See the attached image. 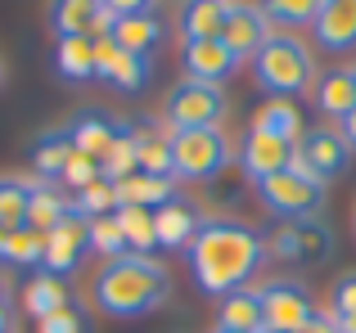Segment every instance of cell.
I'll use <instances>...</instances> for the list:
<instances>
[{
  "instance_id": "obj_1",
  "label": "cell",
  "mask_w": 356,
  "mask_h": 333,
  "mask_svg": "<svg viewBox=\"0 0 356 333\" xmlns=\"http://www.w3.org/2000/svg\"><path fill=\"white\" fill-rule=\"evenodd\" d=\"M185 253H190L194 284H199L208 298H226V293H235V289H248L252 275L261 271V262H266V239L252 225H243V221L208 216Z\"/></svg>"
},
{
  "instance_id": "obj_2",
  "label": "cell",
  "mask_w": 356,
  "mask_h": 333,
  "mask_svg": "<svg viewBox=\"0 0 356 333\" xmlns=\"http://www.w3.org/2000/svg\"><path fill=\"white\" fill-rule=\"evenodd\" d=\"M167 289H172V280H167L163 262L140 257V253L104 262L99 275H95V284H90L95 307L104 311V316H113V320H136V316L158 311L167 302Z\"/></svg>"
},
{
  "instance_id": "obj_3",
  "label": "cell",
  "mask_w": 356,
  "mask_h": 333,
  "mask_svg": "<svg viewBox=\"0 0 356 333\" xmlns=\"http://www.w3.org/2000/svg\"><path fill=\"white\" fill-rule=\"evenodd\" d=\"M252 77L270 99H293L316 81V59L293 32H270L266 45L252 54Z\"/></svg>"
},
{
  "instance_id": "obj_4",
  "label": "cell",
  "mask_w": 356,
  "mask_h": 333,
  "mask_svg": "<svg viewBox=\"0 0 356 333\" xmlns=\"http://www.w3.org/2000/svg\"><path fill=\"white\" fill-rule=\"evenodd\" d=\"M230 162H235V149L221 126L172 131V176H181V180H217Z\"/></svg>"
},
{
  "instance_id": "obj_5",
  "label": "cell",
  "mask_w": 356,
  "mask_h": 333,
  "mask_svg": "<svg viewBox=\"0 0 356 333\" xmlns=\"http://www.w3.org/2000/svg\"><path fill=\"white\" fill-rule=\"evenodd\" d=\"M257 198H261V207L280 221H312V216H321V207H325V185L312 180L302 166L289 162L284 171L257 180Z\"/></svg>"
},
{
  "instance_id": "obj_6",
  "label": "cell",
  "mask_w": 356,
  "mask_h": 333,
  "mask_svg": "<svg viewBox=\"0 0 356 333\" xmlns=\"http://www.w3.org/2000/svg\"><path fill=\"white\" fill-rule=\"evenodd\" d=\"M257 298H261V325L270 333H298L316 316L312 289L302 280H289V275H275V280L257 284Z\"/></svg>"
},
{
  "instance_id": "obj_7",
  "label": "cell",
  "mask_w": 356,
  "mask_h": 333,
  "mask_svg": "<svg viewBox=\"0 0 356 333\" xmlns=\"http://www.w3.org/2000/svg\"><path fill=\"white\" fill-rule=\"evenodd\" d=\"M226 117V90L212 86V81H190L185 77L181 86H172L163 104V122L172 131H185V126H221Z\"/></svg>"
},
{
  "instance_id": "obj_8",
  "label": "cell",
  "mask_w": 356,
  "mask_h": 333,
  "mask_svg": "<svg viewBox=\"0 0 356 333\" xmlns=\"http://www.w3.org/2000/svg\"><path fill=\"white\" fill-rule=\"evenodd\" d=\"M348 162H352V144L343 140L339 126H307L302 140L293 144V166H302V171L321 185L339 180V176L348 171Z\"/></svg>"
},
{
  "instance_id": "obj_9",
  "label": "cell",
  "mask_w": 356,
  "mask_h": 333,
  "mask_svg": "<svg viewBox=\"0 0 356 333\" xmlns=\"http://www.w3.org/2000/svg\"><path fill=\"white\" fill-rule=\"evenodd\" d=\"M266 253H275L280 262H330L334 257V230L321 221H289L266 239Z\"/></svg>"
},
{
  "instance_id": "obj_10",
  "label": "cell",
  "mask_w": 356,
  "mask_h": 333,
  "mask_svg": "<svg viewBox=\"0 0 356 333\" xmlns=\"http://www.w3.org/2000/svg\"><path fill=\"white\" fill-rule=\"evenodd\" d=\"M149 72H154L149 54L122 50L113 36H99V41H95V77H99V81H108V86H118V90H127V95H136V90H145Z\"/></svg>"
},
{
  "instance_id": "obj_11",
  "label": "cell",
  "mask_w": 356,
  "mask_h": 333,
  "mask_svg": "<svg viewBox=\"0 0 356 333\" xmlns=\"http://www.w3.org/2000/svg\"><path fill=\"white\" fill-rule=\"evenodd\" d=\"M86 253H90V221L81 216V212H68V216L45 234V262H41V271L68 275V271H77V266H81V257H86Z\"/></svg>"
},
{
  "instance_id": "obj_12",
  "label": "cell",
  "mask_w": 356,
  "mask_h": 333,
  "mask_svg": "<svg viewBox=\"0 0 356 333\" xmlns=\"http://www.w3.org/2000/svg\"><path fill=\"white\" fill-rule=\"evenodd\" d=\"M118 18L104 9V0H50L54 36H108Z\"/></svg>"
},
{
  "instance_id": "obj_13",
  "label": "cell",
  "mask_w": 356,
  "mask_h": 333,
  "mask_svg": "<svg viewBox=\"0 0 356 333\" xmlns=\"http://www.w3.org/2000/svg\"><path fill=\"white\" fill-rule=\"evenodd\" d=\"M235 162L243 166V176H252V180H266V176L284 171V166L293 162V144L280 140V135H270V131H257V126H248V135L239 140Z\"/></svg>"
},
{
  "instance_id": "obj_14",
  "label": "cell",
  "mask_w": 356,
  "mask_h": 333,
  "mask_svg": "<svg viewBox=\"0 0 356 333\" xmlns=\"http://www.w3.org/2000/svg\"><path fill=\"white\" fill-rule=\"evenodd\" d=\"M275 32V27L266 23V14H261V5H248V0H230L226 9V27H221V41L230 45V50L243 59H252V54L266 45V36Z\"/></svg>"
},
{
  "instance_id": "obj_15",
  "label": "cell",
  "mask_w": 356,
  "mask_h": 333,
  "mask_svg": "<svg viewBox=\"0 0 356 333\" xmlns=\"http://www.w3.org/2000/svg\"><path fill=\"white\" fill-rule=\"evenodd\" d=\"M181 63H185V77L190 81H212V86H221V81L239 68V54L230 50L221 36H212V41H190L185 45Z\"/></svg>"
},
{
  "instance_id": "obj_16",
  "label": "cell",
  "mask_w": 356,
  "mask_h": 333,
  "mask_svg": "<svg viewBox=\"0 0 356 333\" xmlns=\"http://www.w3.org/2000/svg\"><path fill=\"white\" fill-rule=\"evenodd\" d=\"M203 216L199 207H194L185 194H176V198H167L163 207H154V234H158V248H190L194 234H199Z\"/></svg>"
},
{
  "instance_id": "obj_17",
  "label": "cell",
  "mask_w": 356,
  "mask_h": 333,
  "mask_svg": "<svg viewBox=\"0 0 356 333\" xmlns=\"http://www.w3.org/2000/svg\"><path fill=\"white\" fill-rule=\"evenodd\" d=\"M316 45L330 54H343L356 45V0H325L316 14Z\"/></svg>"
},
{
  "instance_id": "obj_18",
  "label": "cell",
  "mask_w": 356,
  "mask_h": 333,
  "mask_svg": "<svg viewBox=\"0 0 356 333\" xmlns=\"http://www.w3.org/2000/svg\"><path fill=\"white\" fill-rule=\"evenodd\" d=\"M122 126H127V122H113L108 113H95V108H90V113H81V117H72V122H68L72 149L86 153V158H95V162H104V153L118 144Z\"/></svg>"
},
{
  "instance_id": "obj_19",
  "label": "cell",
  "mask_w": 356,
  "mask_h": 333,
  "mask_svg": "<svg viewBox=\"0 0 356 333\" xmlns=\"http://www.w3.org/2000/svg\"><path fill=\"white\" fill-rule=\"evenodd\" d=\"M226 9L230 0H181V14H176V27H181L185 45L190 41H212L226 27Z\"/></svg>"
},
{
  "instance_id": "obj_20",
  "label": "cell",
  "mask_w": 356,
  "mask_h": 333,
  "mask_svg": "<svg viewBox=\"0 0 356 333\" xmlns=\"http://www.w3.org/2000/svg\"><path fill=\"white\" fill-rule=\"evenodd\" d=\"M312 99H316V108H321L325 117H348L352 108H356V81H352V68H325L321 77H316V86H312Z\"/></svg>"
},
{
  "instance_id": "obj_21",
  "label": "cell",
  "mask_w": 356,
  "mask_h": 333,
  "mask_svg": "<svg viewBox=\"0 0 356 333\" xmlns=\"http://www.w3.org/2000/svg\"><path fill=\"white\" fill-rule=\"evenodd\" d=\"M217 329L226 333H261V298L257 289H235L226 298H217Z\"/></svg>"
},
{
  "instance_id": "obj_22",
  "label": "cell",
  "mask_w": 356,
  "mask_h": 333,
  "mask_svg": "<svg viewBox=\"0 0 356 333\" xmlns=\"http://www.w3.org/2000/svg\"><path fill=\"white\" fill-rule=\"evenodd\" d=\"M113 189H118V207H163L167 198H176L172 176H149V171L122 176Z\"/></svg>"
},
{
  "instance_id": "obj_23",
  "label": "cell",
  "mask_w": 356,
  "mask_h": 333,
  "mask_svg": "<svg viewBox=\"0 0 356 333\" xmlns=\"http://www.w3.org/2000/svg\"><path fill=\"white\" fill-rule=\"evenodd\" d=\"M23 307H27V316H36V320H45V316H54V311L72 307V293H68V284H63V275L36 271L32 280L23 284Z\"/></svg>"
},
{
  "instance_id": "obj_24",
  "label": "cell",
  "mask_w": 356,
  "mask_h": 333,
  "mask_svg": "<svg viewBox=\"0 0 356 333\" xmlns=\"http://www.w3.org/2000/svg\"><path fill=\"white\" fill-rule=\"evenodd\" d=\"M163 32H167L163 18L149 9V14H122L108 36H113L122 50H131V54H154L158 41H163Z\"/></svg>"
},
{
  "instance_id": "obj_25",
  "label": "cell",
  "mask_w": 356,
  "mask_h": 333,
  "mask_svg": "<svg viewBox=\"0 0 356 333\" xmlns=\"http://www.w3.org/2000/svg\"><path fill=\"white\" fill-rule=\"evenodd\" d=\"M72 153H77V149H72L68 126H54V131L36 135V140H32V166H36V176H41V180H59Z\"/></svg>"
},
{
  "instance_id": "obj_26",
  "label": "cell",
  "mask_w": 356,
  "mask_h": 333,
  "mask_svg": "<svg viewBox=\"0 0 356 333\" xmlns=\"http://www.w3.org/2000/svg\"><path fill=\"white\" fill-rule=\"evenodd\" d=\"M136 166L149 176H172V126H136Z\"/></svg>"
},
{
  "instance_id": "obj_27",
  "label": "cell",
  "mask_w": 356,
  "mask_h": 333,
  "mask_svg": "<svg viewBox=\"0 0 356 333\" xmlns=\"http://www.w3.org/2000/svg\"><path fill=\"white\" fill-rule=\"evenodd\" d=\"M252 126H257V131L280 135V140H289V144H298V140H302V131H307L302 108H298L293 99H266V104L252 113Z\"/></svg>"
},
{
  "instance_id": "obj_28",
  "label": "cell",
  "mask_w": 356,
  "mask_h": 333,
  "mask_svg": "<svg viewBox=\"0 0 356 333\" xmlns=\"http://www.w3.org/2000/svg\"><path fill=\"white\" fill-rule=\"evenodd\" d=\"M72 212V198H63V189H54L50 180H36L32 185V203H27V225L50 234L63 216Z\"/></svg>"
},
{
  "instance_id": "obj_29",
  "label": "cell",
  "mask_w": 356,
  "mask_h": 333,
  "mask_svg": "<svg viewBox=\"0 0 356 333\" xmlns=\"http://www.w3.org/2000/svg\"><path fill=\"white\" fill-rule=\"evenodd\" d=\"M54 68L68 81H90L95 77V36H59Z\"/></svg>"
},
{
  "instance_id": "obj_30",
  "label": "cell",
  "mask_w": 356,
  "mask_h": 333,
  "mask_svg": "<svg viewBox=\"0 0 356 333\" xmlns=\"http://www.w3.org/2000/svg\"><path fill=\"white\" fill-rule=\"evenodd\" d=\"M0 262H9V266H41L45 262V234L41 230H32V225H18V230H9L5 234V248H0Z\"/></svg>"
},
{
  "instance_id": "obj_31",
  "label": "cell",
  "mask_w": 356,
  "mask_h": 333,
  "mask_svg": "<svg viewBox=\"0 0 356 333\" xmlns=\"http://www.w3.org/2000/svg\"><path fill=\"white\" fill-rule=\"evenodd\" d=\"M122 234H127V248L140 257H149L158 248V234H154V207H118L113 212Z\"/></svg>"
},
{
  "instance_id": "obj_32",
  "label": "cell",
  "mask_w": 356,
  "mask_h": 333,
  "mask_svg": "<svg viewBox=\"0 0 356 333\" xmlns=\"http://www.w3.org/2000/svg\"><path fill=\"white\" fill-rule=\"evenodd\" d=\"M321 5L325 0H261V14H266V23L275 27H307V23H316V14H321Z\"/></svg>"
},
{
  "instance_id": "obj_33",
  "label": "cell",
  "mask_w": 356,
  "mask_h": 333,
  "mask_svg": "<svg viewBox=\"0 0 356 333\" xmlns=\"http://www.w3.org/2000/svg\"><path fill=\"white\" fill-rule=\"evenodd\" d=\"M27 203H32V180L0 176V225L5 230L27 225Z\"/></svg>"
},
{
  "instance_id": "obj_34",
  "label": "cell",
  "mask_w": 356,
  "mask_h": 333,
  "mask_svg": "<svg viewBox=\"0 0 356 333\" xmlns=\"http://www.w3.org/2000/svg\"><path fill=\"white\" fill-rule=\"evenodd\" d=\"M72 212H81L86 221H95V216H113V212H118V189H113V180H104V176H99L95 185L77 189V194H72Z\"/></svg>"
},
{
  "instance_id": "obj_35",
  "label": "cell",
  "mask_w": 356,
  "mask_h": 333,
  "mask_svg": "<svg viewBox=\"0 0 356 333\" xmlns=\"http://www.w3.org/2000/svg\"><path fill=\"white\" fill-rule=\"evenodd\" d=\"M131 171H140V166H136V126H122L118 144L104 153V162H99V176L118 185L122 176H131Z\"/></svg>"
},
{
  "instance_id": "obj_36",
  "label": "cell",
  "mask_w": 356,
  "mask_h": 333,
  "mask_svg": "<svg viewBox=\"0 0 356 333\" xmlns=\"http://www.w3.org/2000/svg\"><path fill=\"white\" fill-rule=\"evenodd\" d=\"M330 320L343 333L356 329V271H348V275L334 280V289H330Z\"/></svg>"
},
{
  "instance_id": "obj_37",
  "label": "cell",
  "mask_w": 356,
  "mask_h": 333,
  "mask_svg": "<svg viewBox=\"0 0 356 333\" xmlns=\"http://www.w3.org/2000/svg\"><path fill=\"white\" fill-rule=\"evenodd\" d=\"M90 253H99L104 262H113V257H127V234H122L118 216H95L90 221Z\"/></svg>"
},
{
  "instance_id": "obj_38",
  "label": "cell",
  "mask_w": 356,
  "mask_h": 333,
  "mask_svg": "<svg viewBox=\"0 0 356 333\" xmlns=\"http://www.w3.org/2000/svg\"><path fill=\"white\" fill-rule=\"evenodd\" d=\"M59 180H63V189L77 194V189H86V185H95V180H99V162H95V158H86V153H72Z\"/></svg>"
},
{
  "instance_id": "obj_39",
  "label": "cell",
  "mask_w": 356,
  "mask_h": 333,
  "mask_svg": "<svg viewBox=\"0 0 356 333\" xmlns=\"http://www.w3.org/2000/svg\"><path fill=\"white\" fill-rule=\"evenodd\" d=\"M36 333H90V325L77 307H63V311H54V316L36 320Z\"/></svg>"
},
{
  "instance_id": "obj_40",
  "label": "cell",
  "mask_w": 356,
  "mask_h": 333,
  "mask_svg": "<svg viewBox=\"0 0 356 333\" xmlns=\"http://www.w3.org/2000/svg\"><path fill=\"white\" fill-rule=\"evenodd\" d=\"M154 5H158V0H104V9L113 18H122V14H149Z\"/></svg>"
},
{
  "instance_id": "obj_41",
  "label": "cell",
  "mask_w": 356,
  "mask_h": 333,
  "mask_svg": "<svg viewBox=\"0 0 356 333\" xmlns=\"http://www.w3.org/2000/svg\"><path fill=\"white\" fill-rule=\"evenodd\" d=\"M298 333H343V329H339V325H334V320H330V316H325V311H316V316H312V320H307V325H302V329H298Z\"/></svg>"
},
{
  "instance_id": "obj_42",
  "label": "cell",
  "mask_w": 356,
  "mask_h": 333,
  "mask_svg": "<svg viewBox=\"0 0 356 333\" xmlns=\"http://www.w3.org/2000/svg\"><path fill=\"white\" fill-rule=\"evenodd\" d=\"M339 131H343V140H348L352 149H356V108H352V113H348V117L339 122Z\"/></svg>"
},
{
  "instance_id": "obj_43",
  "label": "cell",
  "mask_w": 356,
  "mask_h": 333,
  "mask_svg": "<svg viewBox=\"0 0 356 333\" xmlns=\"http://www.w3.org/2000/svg\"><path fill=\"white\" fill-rule=\"evenodd\" d=\"M0 333H9V307H0Z\"/></svg>"
},
{
  "instance_id": "obj_44",
  "label": "cell",
  "mask_w": 356,
  "mask_h": 333,
  "mask_svg": "<svg viewBox=\"0 0 356 333\" xmlns=\"http://www.w3.org/2000/svg\"><path fill=\"white\" fill-rule=\"evenodd\" d=\"M0 307H5V280H0Z\"/></svg>"
},
{
  "instance_id": "obj_45",
  "label": "cell",
  "mask_w": 356,
  "mask_h": 333,
  "mask_svg": "<svg viewBox=\"0 0 356 333\" xmlns=\"http://www.w3.org/2000/svg\"><path fill=\"white\" fill-rule=\"evenodd\" d=\"M5 234H9V230H5V225H0V248H5Z\"/></svg>"
},
{
  "instance_id": "obj_46",
  "label": "cell",
  "mask_w": 356,
  "mask_h": 333,
  "mask_svg": "<svg viewBox=\"0 0 356 333\" xmlns=\"http://www.w3.org/2000/svg\"><path fill=\"white\" fill-rule=\"evenodd\" d=\"M352 230H356V207H352Z\"/></svg>"
},
{
  "instance_id": "obj_47",
  "label": "cell",
  "mask_w": 356,
  "mask_h": 333,
  "mask_svg": "<svg viewBox=\"0 0 356 333\" xmlns=\"http://www.w3.org/2000/svg\"><path fill=\"white\" fill-rule=\"evenodd\" d=\"M0 81H5V63H0Z\"/></svg>"
},
{
  "instance_id": "obj_48",
  "label": "cell",
  "mask_w": 356,
  "mask_h": 333,
  "mask_svg": "<svg viewBox=\"0 0 356 333\" xmlns=\"http://www.w3.org/2000/svg\"><path fill=\"white\" fill-rule=\"evenodd\" d=\"M352 81H356V63H352Z\"/></svg>"
},
{
  "instance_id": "obj_49",
  "label": "cell",
  "mask_w": 356,
  "mask_h": 333,
  "mask_svg": "<svg viewBox=\"0 0 356 333\" xmlns=\"http://www.w3.org/2000/svg\"><path fill=\"white\" fill-rule=\"evenodd\" d=\"M261 333H270V329H261Z\"/></svg>"
},
{
  "instance_id": "obj_50",
  "label": "cell",
  "mask_w": 356,
  "mask_h": 333,
  "mask_svg": "<svg viewBox=\"0 0 356 333\" xmlns=\"http://www.w3.org/2000/svg\"><path fill=\"white\" fill-rule=\"evenodd\" d=\"M217 333H226V329H217Z\"/></svg>"
},
{
  "instance_id": "obj_51",
  "label": "cell",
  "mask_w": 356,
  "mask_h": 333,
  "mask_svg": "<svg viewBox=\"0 0 356 333\" xmlns=\"http://www.w3.org/2000/svg\"><path fill=\"white\" fill-rule=\"evenodd\" d=\"M348 333H356V329H348Z\"/></svg>"
},
{
  "instance_id": "obj_52",
  "label": "cell",
  "mask_w": 356,
  "mask_h": 333,
  "mask_svg": "<svg viewBox=\"0 0 356 333\" xmlns=\"http://www.w3.org/2000/svg\"><path fill=\"white\" fill-rule=\"evenodd\" d=\"M9 333H14V329H9Z\"/></svg>"
}]
</instances>
